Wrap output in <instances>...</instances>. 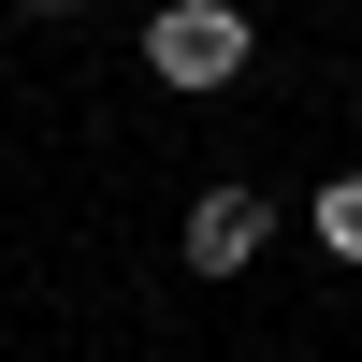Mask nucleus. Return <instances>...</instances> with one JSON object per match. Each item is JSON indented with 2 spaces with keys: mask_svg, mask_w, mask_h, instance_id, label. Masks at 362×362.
I'll list each match as a JSON object with an SVG mask.
<instances>
[{
  "mask_svg": "<svg viewBox=\"0 0 362 362\" xmlns=\"http://www.w3.org/2000/svg\"><path fill=\"white\" fill-rule=\"evenodd\" d=\"M174 247H189V276H247V261L276 247V203H261L247 174H218V189H189V232H174Z\"/></svg>",
  "mask_w": 362,
  "mask_h": 362,
  "instance_id": "obj_2",
  "label": "nucleus"
},
{
  "mask_svg": "<svg viewBox=\"0 0 362 362\" xmlns=\"http://www.w3.org/2000/svg\"><path fill=\"white\" fill-rule=\"evenodd\" d=\"M348 131H362V87H348Z\"/></svg>",
  "mask_w": 362,
  "mask_h": 362,
  "instance_id": "obj_5",
  "label": "nucleus"
},
{
  "mask_svg": "<svg viewBox=\"0 0 362 362\" xmlns=\"http://www.w3.org/2000/svg\"><path fill=\"white\" fill-rule=\"evenodd\" d=\"M319 247L362 261V174H334V189H319Z\"/></svg>",
  "mask_w": 362,
  "mask_h": 362,
  "instance_id": "obj_3",
  "label": "nucleus"
},
{
  "mask_svg": "<svg viewBox=\"0 0 362 362\" xmlns=\"http://www.w3.org/2000/svg\"><path fill=\"white\" fill-rule=\"evenodd\" d=\"M29 15H73V0H29Z\"/></svg>",
  "mask_w": 362,
  "mask_h": 362,
  "instance_id": "obj_4",
  "label": "nucleus"
},
{
  "mask_svg": "<svg viewBox=\"0 0 362 362\" xmlns=\"http://www.w3.org/2000/svg\"><path fill=\"white\" fill-rule=\"evenodd\" d=\"M145 73L160 87H232V73H261V29L232 15V0H160V15H145Z\"/></svg>",
  "mask_w": 362,
  "mask_h": 362,
  "instance_id": "obj_1",
  "label": "nucleus"
}]
</instances>
